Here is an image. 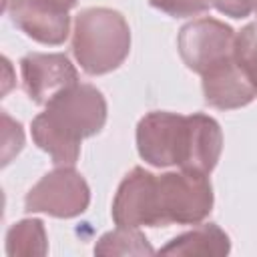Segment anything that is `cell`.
I'll list each match as a JSON object with an SVG mask.
<instances>
[{"label": "cell", "instance_id": "9c48e42d", "mask_svg": "<svg viewBox=\"0 0 257 257\" xmlns=\"http://www.w3.org/2000/svg\"><path fill=\"white\" fill-rule=\"evenodd\" d=\"M203 92L207 104L215 108H239L249 104L257 90L235 62V56L213 66L203 74Z\"/></svg>", "mask_w": 257, "mask_h": 257}, {"label": "cell", "instance_id": "30bf717a", "mask_svg": "<svg viewBox=\"0 0 257 257\" xmlns=\"http://www.w3.org/2000/svg\"><path fill=\"white\" fill-rule=\"evenodd\" d=\"M187 149L185 159L181 163L183 171L209 175L221 155L223 135L215 118L207 114H191L187 116Z\"/></svg>", "mask_w": 257, "mask_h": 257}, {"label": "cell", "instance_id": "5bb4252c", "mask_svg": "<svg viewBox=\"0 0 257 257\" xmlns=\"http://www.w3.org/2000/svg\"><path fill=\"white\" fill-rule=\"evenodd\" d=\"M96 255H151L153 247L135 227H116L100 237L94 247Z\"/></svg>", "mask_w": 257, "mask_h": 257}, {"label": "cell", "instance_id": "9a60e30c", "mask_svg": "<svg viewBox=\"0 0 257 257\" xmlns=\"http://www.w3.org/2000/svg\"><path fill=\"white\" fill-rule=\"evenodd\" d=\"M233 56L239 68L245 72L247 80L257 90V24H247L235 34Z\"/></svg>", "mask_w": 257, "mask_h": 257}, {"label": "cell", "instance_id": "5b68a950", "mask_svg": "<svg viewBox=\"0 0 257 257\" xmlns=\"http://www.w3.org/2000/svg\"><path fill=\"white\" fill-rule=\"evenodd\" d=\"M177 42L185 64L203 76L207 70L233 56L235 32L215 18H201L185 24Z\"/></svg>", "mask_w": 257, "mask_h": 257}, {"label": "cell", "instance_id": "ba28073f", "mask_svg": "<svg viewBox=\"0 0 257 257\" xmlns=\"http://www.w3.org/2000/svg\"><path fill=\"white\" fill-rule=\"evenodd\" d=\"M20 70L24 90L38 104H48L64 90L78 84L76 68L64 54L32 52L20 60Z\"/></svg>", "mask_w": 257, "mask_h": 257}, {"label": "cell", "instance_id": "8992f818", "mask_svg": "<svg viewBox=\"0 0 257 257\" xmlns=\"http://www.w3.org/2000/svg\"><path fill=\"white\" fill-rule=\"evenodd\" d=\"M187 116L173 112H149L137 126L141 157L155 167H181L187 149Z\"/></svg>", "mask_w": 257, "mask_h": 257}, {"label": "cell", "instance_id": "7a4b0ae2", "mask_svg": "<svg viewBox=\"0 0 257 257\" xmlns=\"http://www.w3.org/2000/svg\"><path fill=\"white\" fill-rule=\"evenodd\" d=\"M131 48L126 20L110 8H86L76 16L72 50L88 74H106L122 64Z\"/></svg>", "mask_w": 257, "mask_h": 257}, {"label": "cell", "instance_id": "4fadbf2b", "mask_svg": "<svg viewBox=\"0 0 257 257\" xmlns=\"http://www.w3.org/2000/svg\"><path fill=\"white\" fill-rule=\"evenodd\" d=\"M6 251L10 257H34L46 253V233L42 221L24 219L16 223L6 237Z\"/></svg>", "mask_w": 257, "mask_h": 257}, {"label": "cell", "instance_id": "ac0fdd59", "mask_svg": "<svg viewBox=\"0 0 257 257\" xmlns=\"http://www.w3.org/2000/svg\"><path fill=\"white\" fill-rule=\"evenodd\" d=\"M257 0H213L219 12L231 16V18H245L253 8Z\"/></svg>", "mask_w": 257, "mask_h": 257}, {"label": "cell", "instance_id": "2e32d148", "mask_svg": "<svg viewBox=\"0 0 257 257\" xmlns=\"http://www.w3.org/2000/svg\"><path fill=\"white\" fill-rule=\"evenodd\" d=\"M213 0H151V4L171 16H195L205 12Z\"/></svg>", "mask_w": 257, "mask_h": 257}, {"label": "cell", "instance_id": "277c9868", "mask_svg": "<svg viewBox=\"0 0 257 257\" xmlns=\"http://www.w3.org/2000/svg\"><path fill=\"white\" fill-rule=\"evenodd\" d=\"M90 201V191L84 179L68 167H60L44 175L26 195L24 205L30 213H48L68 219L80 215Z\"/></svg>", "mask_w": 257, "mask_h": 257}, {"label": "cell", "instance_id": "7c38bea8", "mask_svg": "<svg viewBox=\"0 0 257 257\" xmlns=\"http://www.w3.org/2000/svg\"><path fill=\"white\" fill-rule=\"evenodd\" d=\"M163 255H225L229 253V237L217 225H203L191 233L173 239L161 249Z\"/></svg>", "mask_w": 257, "mask_h": 257}, {"label": "cell", "instance_id": "d6986e66", "mask_svg": "<svg viewBox=\"0 0 257 257\" xmlns=\"http://www.w3.org/2000/svg\"><path fill=\"white\" fill-rule=\"evenodd\" d=\"M36 2L46 4V6H50L54 10H60V12H68L76 4V0H36Z\"/></svg>", "mask_w": 257, "mask_h": 257}, {"label": "cell", "instance_id": "8fae6325", "mask_svg": "<svg viewBox=\"0 0 257 257\" xmlns=\"http://www.w3.org/2000/svg\"><path fill=\"white\" fill-rule=\"evenodd\" d=\"M10 16L22 32L38 42L60 44L68 36V12L54 10L36 0H14Z\"/></svg>", "mask_w": 257, "mask_h": 257}, {"label": "cell", "instance_id": "52a82bcc", "mask_svg": "<svg viewBox=\"0 0 257 257\" xmlns=\"http://www.w3.org/2000/svg\"><path fill=\"white\" fill-rule=\"evenodd\" d=\"M112 219L116 227H159L163 225L157 177L141 167H135L120 183L114 203Z\"/></svg>", "mask_w": 257, "mask_h": 257}, {"label": "cell", "instance_id": "3957f363", "mask_svg": "<svg viewBox=\"0 0 257 257\" xmlns=\"http://www.w3.org/2000/svg\"><path fill=\"white\" fill-rule=\"evenodd\" d=\"M159 207L163 225L201 223L213 207V189L207 175L179 171L157 177Z\"/></svg>", "mask_w": 257, "mask_h": 257}, {"label": "cell", "instance_id": "ffe728a7", "mask_svg": "<svg viewBox=\"0 0 257 257\" xmlns=\"http://www.w3.org/2000/svg\"><path fill=\"white\" fill-rule=\"evenodd\" d=\"M253 10H255V16H257V2H255V8H253ZM255 24H257V22H255Z\"/></svg>", "mask_w": 257, "mask_h": 257}, {"label": "cell", "instance_id": "6da1fadb", "mask_svg": "<svg viewBox=\"0 0 257 257\" xmlns=\"http://www.w3.org/2000/svg\"><path fill=\"white\" fill-rule=\"evenodd\" d=\"M106 120V102L90 84H74L46 104L32 120V137L56 165H74L80 141L98 133Z\"/></svg>", "mask_w": 257, "mask_h": 257}, {"label": "cell", "instance_id": "e0dca14e", "mask_svg": "<svg viewBox=\"0 0 257 257\" xmlns=\"http://www.w3.org/2000/svg\"><path fill=\"white\" fill-rule=\"evenodd\" d=\"M2 120H4V163L8 161V149L12 147L14 153H18L22 149V143H24V135H22V128L18 122H14L8 114H2Z\"/></svg>", "mask_w": 257, "mask_h": 257}]
</instances>
